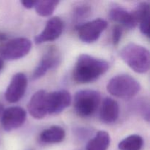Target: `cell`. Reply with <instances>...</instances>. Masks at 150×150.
<instances>
[{
  "label": "cell",
  "mask_w": 150,
  "mask_h": 150,
  "mask_svg": "<svg viewBox=\"0 0 150 150\" xmlns=\"http://www.w3.org/2000/svg\"><path fill=\"white\" fill-rule=\"evenodd\" d=\"M59 1L56 0H44L37 1L34 8L39 16L42 17H48L51 16L57 8Z\"/></svg>",
  "instance_id": "obj_18"
},
{
  "label": "cell",
  "mask_w": 150,
  "mask_h": 150,
  "mask_svg": "<svg viewBox=\"0 0 150 150\" xmlns=\"http://www.w3.org/2000/svg\"><path fill=\"white\" fill-rule=\"evenodd\" d=\"M141 86L137 80L128 75H119L113 77L107 84V91L113 96L130 99L137 95Z\"/></svg>",
  "instance_id": "obj_3"
},
{
  "label": "cell",
  "mask_w": 150,
  "mask_h": 150,
  "mask_svg": "<svg viewBox=\"0 0 150 150\" xmlns=\"http://www.w3.org/2000/svg\"><path fill=\"white\" fill-rule=\"evenodd\" d=\"M122 35V29L120 25H116L112 31V42L114 45H117L120 42Z\"/></svg>",
  "instance_id": "obj_21"
},
{
  "label": "cell",
  "mask_w": 150,
  "mask_h": 150,
  "mask_svg": "<svg viewBox=\"0 0 150 150\" xmlns=\"http://www.w3.org/2000/svg\"><path fill=\"white\" fill-rule=\"evenodd\" d=\"M4 106H3L2 104L0 103V117H1V115H2V113L3 111H4Z\"/></svg>",
  "instance_id": "obj_23"
},
{
  "label": "cell",
  "mask_w": 150,
  "mask_h": 150,
  "mask_svg": "<svg viewBox=\"0 0 150 150\" xmlns=\"http://www.w3.org/2000/svg\"><path fill=\"white\" fill-rule=\"evenodd\" d=\"M6 36L2 33H0V40H5Z\"/></svg>",
  "instance_id": "obj_24"
},
{
  "label": "cell",
  "mask_w": 150,
  "mask_h": 150,
  "mask_svg": "<svg viewBox=\"0 0 150 150\" xmlns=\"http://www.w3.org/2000/svg\"><path fill=\"white\" fill-rule=\"evenodd\" d=\"M37 1H21V3L22 4V5L26 9H32L34 8L36 4Z\"/></svg>",
  "instance_id": "obj_22"
},
{
  "label": "cell",
  "mask_w": 150,
  "mask_h": 150,
  "mask_svg": "<svg viewBox=\"0 0 150 150\" xmlns=\"http://www.w3.org/2000/svg\"><path fill=\"white\" fill-rule=\"evenodd\" d=\"M72 98L67 90H58L47 95L48 114H58L64 111L71 103Z\"/></svg>",
  "instance_id": "obj_9"
},
{
  "label": "cell",
  "mask_w": 150,
  "mask_h": 150,
  "mask_svg": "<svg viewBox=\"0 0 150 150\" xmlns=\"http://www.w3.org/2000/svg\"><path fill=\"white\" fill-rule=\"evenodd\" d=\"M26 119V113L23 108L12 106L4 110L1 117L3 129L7 132L13 131L21 127Z\"/></svg>",
  "instance_id": "obj_8"
},
{
  "label": "cell",
  "mask_w": 150,
  "mask_h": 150,
  "mask_svg": "<svg viewBox=\"0 0 150 150\" xmlns=\"http://www.w3.org/2000/svg\"><path fill=\"white\" fill-rule=\"evenodd\" d=\"M109 18L111 20L130 29L134 28L138 24L137 19L133 12L130 13L120 6L111 7L109 11Z\"/></svg>",
  "instance_id": "obj_13"
},
{
  "label": "cell",
  "mask_w": 150,
  "mask_h": 150,
  "mask_svg": "<svg viewBox=\"0 0 150 150\" xmlns=\"http://www.w3.org/2000/svg\"><path fill=\"white\" fill-rule=\"evenodd\" d=\"M119 114L120 107L118 103L113 98H105L100 111L101 121L105 124H112L118 120Z\"/></svg>",
  "instance_id": "obj_14"
},
{
  "label": "cell",
  "mask_w": 150,
  "mask_h": 150,
  "mask_svg": "<svg viewBox=\"0 0 150 150\" xmlns=\"http://www.w3.org/2000/svg\"><path fill=\"white\" fill-rule=\"evenodd\" d=\"M122 59L136 73H145L148 72L150 65L149 50L138 44H127L120 51Z\"/></svg>",
  "instance_id": "obj_2"
},
{
  "label": "cell",
  "mask_w": 150,
  "mask_h": 150,
  "mask_svg": "<svg viewBox=\"0 0 150 150\" xmlns=\"http://www.w3.org/2000/svg\"><path fill=\"white\" fill-rule=\"evenodd\" d=\"M136 16L138 23H139L140 31L144 35L149 37V4L147 2H141L133 11Z\"/></svg>",
  "instance_id": "obj_15"
},
{
  "label": "cell",
  "mask_w": 150,
  "mask_h": 150,
  "mask_svg": "<svg viewBox=\"0 0 150 150\" xmlns=\"http://www.w3.org/2000/svg\"><path fill=\"white\" fill-rule=\"evenodd\" d=\"M47 95L48 92L40 89L35 92L31 98L28 103V111L33 118L41 120L48 114Z\"/></svg>",
  "instance_id": "obj_12"
},
{
  "label": "cell",
  "mask_w": 150,
  "mask_h": 150,
  "mask_svg": "<svg viewBox=\"0 0 150 150\" xmlns=\"http://www.w3.org/2000/svg\"><path fill=\"white\" fill-rule=\"evenodd\" d=\"M109 68V63L104 59L88 54L79 57L73 72V77L78 83H88L95 81Z\"/></svg>",
  "instance_id": "obj_1"
},
{
  "label": "cell",
  "mask_w": 150,
  "mask_h": 150,
  "mask_svg": "<svg viewBox=\"0 0 150 150\" xmlns=\"http://www.w3.org/2000/svg\"><path fill=\"white\" fill-rule=\"evenodd\" d=\"M62 57L59 50L56 46H51L44 53L40 62L35 68L32 79H38L46 74L49 70L56 68L61 63Z\"/></svg>",
  "instance_id": "obj_6"
},
{
  "label": "cell",
  "mask_w": 150,
  "mask_h": 150,
  "mask_svg": "<svg viewBox=\"0 0 150 150\" xmlns=\"http://www.w3.org/2000/svg\"><path fill=\"white\" fill-rule=\"evenodd\" d=\"M144 144V140L139 135H130L120 142L118 145L120 150H141Z\"/></svg>",
  "instance_id": "obj_19"
},
{
  "label": "cell",
  "mask_w": 150,
  "mask_h": 150,
  "mask_svg": "<svg viewBox=\"0 0 150 150\" xmlns=\"http://www.w3.org/2000/svg\"><path fill=\"white\" fill-rule=\"evenodd\" d=\"M27 87V79L22 73L15 74L5 92V98L11 103L18 102L24 95Z\"/></svg>",
  "instance_id": "obj_10"
},
{
  "label": "cell",
  "mask_w": 150,
  "mask_h": 150,
  "mask_svg": "<svg viewBox=\"0 0 150 150\" xmlns=\"http://www.w3.org/2000/svg\"><path fill=\"white\" fill-rule=\"evenodd\" d=\"M91 13L90 7L87 5H79L74 10V18L76 21H81L88 17Z\"/></svg>",
  "instance_id": "obj_20"
},
{
  "label": "cell",
  "mask_w": 150,
  "mask_h": 150,
  "mask_svg": "<svg viewBox=\"0 0 150 150\" xmlns=\"http://www.w3.org/2000/svg\"><path fill=\"white\" fill-rule=\"evenodd\" d=\"M32 48V42L25 38H18L4 42L0 45V55L3 59L13 61L27 55Z\"/></svg>",
  "instance_id": "obj_5"
},
{
  "label": "cell",
  "mask_w": 150,
  "mask_h": 150,
  "mask_svg": "<svg viewBox=\"0 0 150 150\" xmlns=\"http://www.w3.org/2000/svg\"><path fill=\"white\" fill-rule=\"evenodd\" d=\"M63 30V22L59 17H53L47 21L43 30L35 38L36 44H41L57 40Z\"/></svg>",
  "instance_id": "obj_11"
},
{
  "label": "cell",
  "mask_w": 150,
  "mask_h": 150,
  "mask_svg": "<svg viewBox=\"0 0 150 150\" xmlns=\"http://www.w3.org/2000/svg\"><path fill=\"white\" fill-rule=\"evenodd\" d=\"M107 26L108 23L106 21L102 18L95 19L79 26L78 35L83 42L92 43L98 40Z\"/></svg>",
  "instance_id": "obj_7"
},
{
  "label": "cell",
  "mask_w": 150,
  "mask_h": 150,
  "mask_svg": "<svg viewBox=\"0 0 150 150\" xmlns=\"http://www.w3.org/2000/svg\"><path fill=\"white\" fill-rule=\"evenodd\" d=\"M101 100L99 92L93 89H83L76 92L74 98V108L81 117L92 115L98 109Z\"/></svg>",
  "instance_id": "obj_4"
},
{
  "label": "cell",
  "mask_w": 150,
  "mask_h": 150,
  "mask_svg": "<svg viewBox=\"0 0 150 150\" xmlns=\"http://www.w3.org/2000/svg\"><path fill=\"white\" fill-rule=\"evenodd\" d=\"M111 142V138L107 132H98L86 145V150H108Z\"/></svg>",
  "instance_id": "obj_17"
},
{
  "label": "cell",
  "mask_w": 150,
  "mask_h": 150,
  "mask_svg": "<svg viewBox=\"0 0 150 150\" xmlns=\"http://www.w3.org/2000/svg\"><path fill=\"white\" fill-rule=\"evenodd\" d=\"M3 66H4V64H3V61L1 59H0V71H1V70L2 69Z\"/></svg>",
  "instance_id": "obj_25"
},
{
  "label": "cell",
  "mask_w": 150,
  "mask_h": 150,
  "mask_svg": "<svg viewBox=\"0 0 150 150\" xmlns=\"http://www.w3.org/2000/svg\"><path fill=\"white\" fill-rule=\"evenodd\" d=\"M65 138V131L60 126L54 125L43 130L40 135V140L45 144H57Z\"/></svg>",
  "instance_id": "obj_16"
}]
</instances>
